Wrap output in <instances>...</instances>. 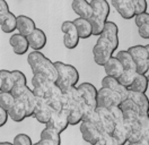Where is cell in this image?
Wrapping results in <instances>:
<instances>
[{
    "instance_id": "6da1fadb",
    "label": "cell",
    "mask_w": 149,
    "mask_h": 145,
    "mask_svg": "<svg viewBox=\"0 0 149 145\" xmlns=\"http://www.w3.org/2000/svg\"><path fill=\"white\" fill-rule=\"evenodd\" d=\"M27 63L33 74H40L45 76L50 81L54 82L58 80V70L54 63L38 50H33L27 57Z\"/></svg>"
},
{
    "instance_id": "277c9868",
    "label": "cell",
    "mask_w": 149,
    "mask_h": 145,
    "mask_svg": "<svg viewBox=\"0 0 149 145\" xmlns=\"http://www.w3.org/2000/svg\"><path fill=\"white\" fill-rule=\"evenodd\" d=\"M114 51H115V48L112 45L111 42L103 34H101L93 48L94 61L96 65L103 67L105 63L113 56Z\"/></svg>"
},
{
    "instance_id": "f6af8a7d",
    "label": "cell",
    "mask_w": 149,
    "mask_h": 145,
    "mask_svg": "<svg viewBox=\"0 0 149 145\" xmlns=\"http://www.w3.org/2000/svg\"><path fill=\"white\" fill-rule=\"evenodd\" d=\"M9 11V6L6 0H0V15Z\"/></svg>"
},
{
    "instance_id": "f546056e",
    "label": "cell",
    "mask_w": 149,
    "mask_h": 145,
    "mask_svg": "<svg viewBox=\"0 0 149 145\" xmlns=\"http://www.w3.org/2000/svg\"><path fill=\"white\" fill-rule=\"evenodd\" d=\"M116 58L121 61L122 66H123L124 69H127V70H128V69H133V70H136V63H134V59H133L132 56L128 52V50H121V51H119Z\"/></svg>"
},
{
    "instance_id": "4316f807",
    "label": "cell",
    "mask_w": 149,
    "mask_h": 145,
    "mask_svg": "<svg viewBox=\"0 0 149 145\" xmlns=\"http://www.w3.org/2000/svg\"><path fill=\"white\" fill-rule=\"evenodd\" d=\"M112 138L114 141V145H124L127 143V129L124 124H115L114 130L112 133Z\"/></svg>"
},
{
    "instance_id": "9c48e42d",
    "label": "cell",
    "mask_w": 149,
    "mask_h": 145,
    "mask_svg": "<svg viewBox=\"0 0 149 145\" xmlns=\"http://www.w3.org/2000/svg\"><path fill=\"white\" fill-rule=\"evenodd\" d=\"M77 89L79 91L81 102L91 106L93 108H97L96 104V96H97V89L91 83H81L80 85L77 86Z\"/></svg>"
},
{
    "instance_id": "cb8c5ba5",
    "label": "cell",
    "mask_w": 149,
    "mask_h": 145,
    "mask_svg": "<svg viewBox=\"0 0 149 145\" xmlns=\"http://www.w3.org/2000/svg\"><path fill=\"white\" fill-rule=\"evenodd\" d=\"M8 115H9L10 119L13 121H15V122H22L23 120H25L27 118L26 109L24 107V103L19 99H16L14 106L9 109Z\"/></svg>"
},
{
    "instance_id": "603a6c76",
    "label": "cell",
    "mask_w": 149,
    "mask_h": 145,
    "mask_svg": "<svg viewBox=\"0 0 149 145\" xmlns=\"http://www.w3.org/2000/svg\"><path fill=\"white\" fill-rule=\"evenodd\" d=\"M35 27H36L35 22L31 17H28L26 15L17 16V27H16V30H18V33L25 36H28L34 31Z\"/></svg>"
},
{
    "instance_id": "d6a6232c",
    "label": "cell",
    "mask_w": 149,
    "mask_h": 145,
    "mask_svg": "<svg viewBox=\"0 0 149 145\" xmlns=\"http://www.w3.org/2000/svg\"><path fill=\"white\" fill-rule=\"evenodd\" d=\"M41 138L50 139V141L54 142L56 145L61 144V136H60V133H58L53 128H50V127H47V126H45V128L41 132Z\"/></svg>"
},
{
    "instance_id": "7a4b0ae2",
    "label": "cell",
    "mask_w": 149,
    "mask_h": 145,
    "mask_svg": "<svg viewBox=\"0 0 149 145\" xmlns=\"http://www.w3.org/2000/svg\"><path fill=\"white\" fill-rule=\"evenodd\" d=\"M80 133L85 142L93 145H114L112 136H105L96 124L88 120H81Z\"/></svg>"
},
{
    "instance_id": "3957f363",
    "label": "cell",
    "mask_w": 149,
    "mask_h": 145,
    "mask_svg": "<svg viewBox=\"0 0 149 145\" xmlns=\"http://www.w3.org/2000/svg\"><path fill=\"white\" fill-rule=\"evenodd\" d=\"M58 70V80L56 84L60 90H65L69 85H77L79 82V72L77 68L72 65H68L62 61H56L54 63Z\"/></svg>"
},
{
    "instance_id": "484cf974",
    "label": "cell",
    "mask_w": 149,
    "mask_h": 145,
    "mask_svg": "<svg viewBox=\"0 0 149 145\" xmlns=\"http://www.w3.org/2000/svg\"><path fill=\"white\" fill-rule=\"evenodd\" d=\"M128 89L146 93L147 90H148V77H147V74H138L137 72L134 78H133V81L131 83V85Z\"/></svg>"
},
{
    "instance_id": "7bdbcfd3",
    "label": "cell",
    "mask_w": 149,
    "mask_h": 145,
    "mask_svg": "<svg viewBox=\"0 0 149 145\" xmlns=\"http://www.w3.org/2000/svg\"><path fill=\"white\" fill-rule=\"evenodd\" d=\"M138 33L139 35L145 39V40H148L149 39V23H146V24H142L138 26Z\"/></svg>"
},
{
    "instance_id": "5bb4252c",
    "label": "cell",
    "mask_w": 149,
    "mask_h": 145,
    "mask_svg": "<svg viewBox=\"0 0 149 145\" xmlns=\"http://www.w3.org/2000/svg\"><path fill=\"white\" fill-rule=\"evenodd\" d=\"M102 86L115 91L121 96L122 101L128 99V91H129V89L125 87L124 85H122L121 83L119 82V80L115 78V77H112V76H107L106 75L102 80Z\"/></svg>"
},
{
    "instance_id": "7c38bea8",
    "label": "cell",
    "mask_w": 149,
    "mask_h": 145,
    "mask_svg": "<svg viewBox=\"0 0 149 145\" xmlns=\"http://www.w3.org/2000/svg\"><path fill=\"white\" fill-rule=\"evenodd\" d=\"M9 44L15 54L23 56L28 51L29 49V42H28L27 36L23 35L20 33H15L10 36Z\"/></svg>"
},
{
    "instance_id": "5b68a950",
    "label": "cell",
    "mask_w": 149,
    "mask_h": 145,
    "mask_svg": "<svg viewBox=\"0 0 149 145\" xmlns=\"http://www.w3.org/2000/svg\"><path fill=\"white\" fill-rule=\"evenodd\" d=\"M121 102V96L115 91L103 86L100 90H97V96H96L97 108H110L113 106H120Z\"/></svg>"
},
{
    "instance_id": "4dcf8cb0",
    "label": "cell",
    "mask_w": 149,
    "mask_h": 145,
    "mask_svg": "<svg viewBox=\"0 0 149 145\" xmlns=\"http://www.w3.org/2000/svg\"><path fill=\"white\" fill-rule=\"evenodd\" d=\"M128 99H130L132 102H134L138 107H143V106H148V96L146 95V93L138 92V91L130 90L128 91Z\"/></svg>"
},
{
    "instance_id": "30bf717a",
    "label": "cell",
    "mask_w": 149,
    "mask_h": 145,
    "mask_svg": "<svg viewBox=\"0 0 149 145\" xmlns=\"http://www.w3.org/2000/svg\"><path fill=\"white\" fill-rule=\"evenodd\" d=\"M45 126L53 128L54 130H56L60 134L63 133L69 126V121H68L65 112L63 110H61V111H52L51 118H50V120L47 121V124Z\"/></svg>"
},
{
    "instance_id": "836d02e7",
    "label": "cell",
    "mask_w": 149,
    "mask_h": 145,
    "mask_svg": "<svg viewBox=\"0 0 149 145\" xmlns=\"http://www.w3.org/2000/svg\"><path fill=\"white\" fill-rule=\"evenodd\" d=\"M15 101H16V99L14 98L11 92L0 91V107H2L7 111H9V109L14 106Z\"/></svg>"
},
{
    "instance_id": "60d3db41",
    "label": "cell",
    "mask_w": 149,
    "mask_h": 145,
    "mask_svg": "<svg viewBox=\"0 0 149 145\" xmlns=\"http://www.w3.org/2000/svg\"><path fill=\"white\" fill-rule=\"evenodd\" d=\"M134 5V11L136 14L147 11V0H132Z\"/></svg>"
},
{
    "instance_id": "ffe728a7",
    "label": "cell",
    "mask_w": 149,
    "mask_h": 145,
    "mask_svg": "<svg viewBox=\"0 0 149 145\" xmlns=\"http://www.w3.org/2000/svg\"><path fill=\"white\" fill-rule=\"evenodd\" d=\"M71 8L74 14L78 15V17L89 18L93 16V8L91 6V2H88L87 0H72Z\"/></svg>"
},
{
    "instance_id": "ac0fdd59",
    "label": "cell",
    "mask_w": 149,
    "mask_h": 145,
    "mask_svg": "<svg viewBox=\"0 0 149 145\" xmlns=\"http://www.w3.org/2000/svg\"><path fill=\"white\" fill-rule=\"evenodd\" d=\"M17 27V16H15L11 11H7L0 15V28L3 33L9 34L16 31Z\"/></svg>"
},
{
    "instance_id": "44dd1931",
    "label": "cell",
    "mask_w": 149,
    "mask_h": 145,
    "mask_svg": "<svg viewBox=\"0 0 149 145\" xmlns=\"http://www.w3.org/2000/svg\"><path fill=\"white\" fill-rule=\"evenodd\" d=\"M102 34L111 42L112 45L116 50L118 46H119V27H118V25L114 22L106 20Z\"/></svg>"
},
{
    "instance_id": "9a60e30c",
    "label": "cell",
    "mask_w": 149,
    "mask_h": 145,
    "mask_svg": "<svg viewBox=\"0 0 149 145\" xmlns=\"http://www.w3.org/2000/svg\"><path fill=\"white\" fill-rule=\"evenodd\" d=\"M52 115V110L47 106L45 99H37V106L33 117L36 119L40 124L47 125Z\"/></svg>"
},
{
    "instance_id": "1f68e13d",
    "label": "cell",
    "mask_w": 149,
    "mask_h": 145,
    "mask_svg": "<svg viewBox=\"0 0 149 145\" xmlns=\"http://www.w3.org/2000/svg\"><path fill=\"white\" fill-rule=\"evenodd\" d=\"M89 22H91V25H92V35L95 36H100L104 31V26H105V22L102 18L97 17V16H91L88 18Z\"/></svg>"
},
{
    "instance_id": "ba28073f",
    "label": "cell",
    "mask_w": 149,
    "mask_h": 145,
    "mask_svg": "<svg viewBox=\"0 0 149 145\" xmlns=\"http://www.w3.org/2000/svg\"><path fill=\"white\" fill-rule=\"evenodd\" d=\"M97 112H98L97 126L100 127V129L105 136H112L115 122H114V119L112 117L110 110L107 108H97Z\"/></svg>"
},
{
    "instance_id": "d590c367",
    "label": "cell",
    "mask_w": 149,
    "mask_h": 145,
    "mask_svg": "<svg viewBox=\"0 0 149 145\" xmlns=\"http://www.w3.org/2000/svg\"><path fill=\"white\" fill-rule=\"evenodd\" d=\"M107 109L110 110L115 124H122L123 122V111H122L120 106H113V107H110Z\"/></svg>"
},
{
    "instance_id": "bcb514c9",
    "label": "cell",
    "mask_w": 149,
    "mask_h": 145,
    "mask_svg": "<svg viewBox=\"0 0 149 145\" xmlns=\"http://www.w3.org/2000/svg\"><path fill=\"white\" fill-rule=\"evenodd\" d=\"M36 145H56V144H54V142H52V141H50V139L41 138L36 143Z\"/></svg>"
},
{
    "instance_id": "d4e9b609",
    "label": "cell",
    "mask_w": 149,
    "mask_h": 145,
    "mask_svg": "<svg viewBox=\"0 0 149 145\" xmlns=\"http://www.w3.org/2000/svg\"><path fill=\"white\" fill-rule=\"evenodd\" d=\"M72 22L77 28L78 35L80 39H88L92 36V25L88 18L78 17Z\"/></svg>"
},
{
    "instance_id": "ab89813d",
    "label": "cell",
    "mask_w": 149,
    "mask_h": 145,
    "mask_svg": "<svg viewBox=\"0 0 149 145\" xmlns=\"http://www.w3.org/2000/svg\"><path fill=\"white\" fill-rule=\"evenodd\" d=\"M134 23H136V26L138 27L142 24H146L149 23V14L148 11H143V13H139V14H136L134 15Z\"/></svg>"
},
{
    "instance_id": "7402d4cb",
    "label": "cell",
    "mask_w": 149,
    "mask_h": 145,
    "mask_svg": "<svg viewBox=\"0 0 149 145\" xmlns=\"http://www.w3.org/2000/svg\"><path fill=\"white\" fill-rule=\"evenodd\" d=\"M103 67H104V70H105L107 76H112V77H115V78H119L123 72V70H124L121 61L116 57H113V56L105 63V65Z\"/></svg>"
},
{
    "instance_id": "8d00e7d4",
    "label": "cell",
    "mask_w": 149,
    "mask_h": 145,
    "mask_svg": "<svg viewBox=\"0 0 149 145\" xmlns=\"http://www.w3.org/2000/svg\"><path fill=\"white\" fill-rule=\"evenodd\" d=\"M136 63V72L138 74H147L149 70V59L134 60Z\"/></svg>"
},
{
    "instance_id": "f1b7e54d",
    "label": "cell",
    "mask_w": 149,
    "mask_h": 145,
    "mask_svg": "<svg viewBox=\"0 0 149 145\" xmlns=\"http://www.w3.org/2000/svg\"><path fill=\"white\" fill-rule=\"evenodd\" d=\"M0 78H1V91L10 92L15 86V82L13 77V72L7 69H0Z\"/></svg>"
},
{
    "instance_id": "e575fe53",
    "label": "cell",
    "mask_w": 149,
    "mask_h": 145,
    "mask_svg": "<svg viewBox=\"0 0 149 145\" xmlns=\"http://www.w3.org/2000/svg\"><path fill=\"white\" fill-rule=\"evenodd\" d=\"M136 74H137V72L133 70V69H128V70L124 69L123 72L121 74V76L118 80H119V82L121 83L122 85H124L125 87H129L132 81H133V78H134V76H136Z\"/></svg>"
},
{
    "instance_id": "4fadbf2b",
    "label": "cell",
    "mask_w": 149,
    "mask_h": 145,
    "mask_svg": "<svg viewBox=\"0 0 149 145\" xmlns=\"http://www.w3.org/2000/svg\"><path fill=\"white\" fill-rule=\"evenodd\" d=\"M63 111L67 115L69 125L71 126H77L83 120V110L80 104L76 103H63Z\"/></svg>"
},
{
    "instance_id": "f35d334b",
    "label": "cell",
    "mask_w": 149,
    "mask_h": 145,
    "mask_svg": "<svg viewBox=\"0 0 149 145\" xmlns=\"http://www.w3.org/2000/svg\"><path fill=\"white\" fill-rule=\"evenodd\" d=\"M13 143L15 145H32L33 142L31 139V137L26 134H17L15 136Z\"/></svg>"
},
{
    "instance_id": "b9f144b4",
    "label": "cell",
    "mask_w": 149,
    "mask_h": 145,
    "mask_svg": "<svg viewBox=\"0 0 149 145\" xmlns=\"http://www.w3.org/2000/svg\"><path fill=\"white\" fill-rule=\"evenodd\" d=\"M28 86L27 85H24V86H17V85H15L14 87H13V90L10 91L11 92V94L14 95V98L15 99H19L23 94H24V92L26 91Z\"/></svg>"
},
{
    "instance_id": "8992f818",
    "label": "cell",
    "mask_w": 149,
    "mask_h": 145,
    "mask_svg": "<svg viewBox=\"0 0 149 145\" xmlns=\"http://www.w3.org/2000/svg\"><path fill=\"white\" fill-rule=\"evenodd\" d=\"M61 32L63 33V45L65 48L69 50L77 48L80 37L78 35V32H77V28L74 26V22L65 20L61 24Z\"/></svg>"
},
{
    "instance_id": "e0dca14e",
    "label": "cell",
    "mask_w": 149,
    "mask_h": 145,
    "mask_svg": "<svg viewBox=\"0 0 149 145\" xmlns=\"http://www.w3.org/2000/svg\"><path fill=\"white\" fill-rule=\"evenodd\" d=\"M19 100L24 103V107L26 109L27 118L33 117L37 106V99L36 96H35V94H34V92H33V90H31L29 87H27L26 91L24 92V94L19 98Z\"/></svg>"
},
{
    "instance_id": "7dc6e473",
    "label": "cell",
    "mask_w": 149,
    "mask_h": 145,
    "mask_svg": "<svg viewBox=\"0 0 149 145\" xmlns=\"http://www.w3.org/2000/svg\"><path fill=\"white\" fill-rule=\"evenodd\" d=\"M0 91H1V78H0Z\"/></svg>"
},
{
    "instance_id": "52a82bcc",
    "label": "cell",
    "mask_w": 149,
    "mask_h": 145,
    "mask_svg": "<svg viewBox=\"0 0 149 145\" xmlns=\"http://www.w3.org/2000/svg\"><path fill=\"white\" fill-rule=\"evenodd\" d=\"M54 82L50 81L43 75L34 74L32 78V85H33V92L36 96V99H45L50 89L52 87Z\"/></svg>"
},
{
    "instance_id": "8fae6325",
    "label": "cell",
    "mask_w": 149,
    "mask_h": 145,
    "mask_svg": "<svg viewBox=\"0 0 149 145\" xmlns=\"http://www.w3.org/2000/svg\"><path fill=\"white\" fill-rule=\"evenodd\" d=\"M112 6L124 19H131L134 17V5L132 0H111Z\"/></svg>"
},
{
    "instance_id": "ee69618b",
    "label": "cell",
    "mask_w": 149,
    "mask_h": 145,
    "mask_svg": "<svg viewBox=\"0 0 149 145\" xmlns=\"http://www.w3.org/2000/svg\"><path fill=\"white\" fill-rule=\"evenodd\" d=\"M8 118H9L8 111L6 109H3L2 107H0V127L5 126L7 124Z\"/></svg>"
},
{
    "instance_id": "2e32d148",
    "label": "cell",
    "mask_w": 149,
    "mask_h": 145,
    "mask_svg": "<svg viewBox=\"0 0 149 145\" xmlns=\"http://www.w3.org/2000/svg\"><path fill=\"white\" fill-rule=\"evenodd\" d=\"M28 42H29V48L33 50H38L41 51L45 45H47V35L43 30L35 27L34 31L27 36Z\"/></svg>"
},
{
    "instance_id": "74e56055",
    "label": "cell",
    "mask_w": 149,
    "mask_h": 145,
    "mask_svg": "<svg viewBox=\"0 0 149 145\" xmlns=\"http://www.w3.org/2000/svg\"><path fill=\"white\" fill-rule=\"evenodd\" d=\"M11 72H13V77H14L15 85H17V86H24V85H27L26 76L20 72V70H13Z\"/></svg>"
},
{
    "instance_id": "83f0119b",
    "label": "cell",
    "mask_w": 149,
    "mask_h": 145,
    "mask_svg": "<svg viewBox=\"0 0 149 145\" xmlns=\"http://www.w3.org/2000/svg\"><path fill=\"white\" fill-rule=\"evenodd\" d=\"M128 52L132 56L134 60L149 59V44L147 45H132L128 49Z\"/></svg>"
},
{
    "instance_id": "d6986e66",
    "label": "cell",
    "mask_w": 149,
    "mask_h": 145,
    "mask_svg": "<svg viewBox=\"0 0 149 145\" xmlns=\"http://www.w3.org/2000/svg\"><path fill=\"white\" fill-rule=\"evenodd\" d=\"M91 6L93 8V15L107 20L109 15L111 13V7L107 0H91Z\"/></svg>"
}]
</instances>
